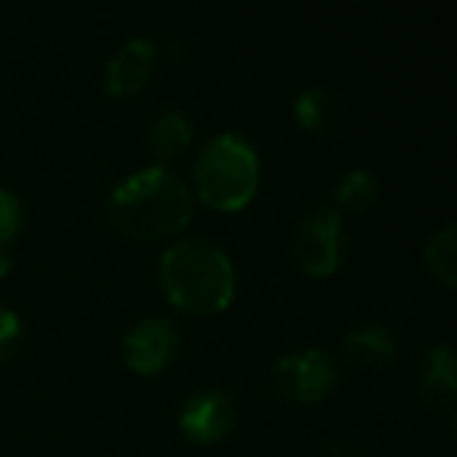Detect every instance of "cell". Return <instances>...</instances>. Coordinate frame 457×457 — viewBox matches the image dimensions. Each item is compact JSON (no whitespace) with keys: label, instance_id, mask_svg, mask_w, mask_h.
I'll return each instance as SVG.
<instances>
[{"label":"cell","instance_id":"cell-2","mask_svg":"<svg viewBox=\"0 0 457 457\" xmlns=\"http://www.w3.org/2000/svg\"><path fill=\"white\" fill-rule=\"evenodd\" d=\"M160 288L188 313H216L232 304L238 273L226 248L204 236H185L166 245L157 263Z\"/></svg>","mask_w":457,"mask_h":457},{"label":"cell","instance_id":"cell-4","mask_svg":"<svg viewBox=\"0 0 457 457\" xmlns=\"http://www.w3.org/2000/svg\"><path fill=\"white\" fill-rule=\"evenodd\" d=\"M348 232L332 204H317L301 216L295 228V257L307 276H332L345 261Z\"/></svg>","mask_w":457,"mask_h":457},{"label":"cell","instance_id":"cell-3","mask_svg":"<svg viewBox=\"0 0 457 457\" xmlns=\"http://www.w3.org/2000/svg\"><path fill=\"white\" fill-rule=\"evenodd\" d=\"M195 188L216 210H242L261 185V157L242 132H216L195 157Z\"/></svg>","mask_w":457,"mask_h":457},{"label":"cell","instance_id":"cell-5","mask_svg":"<svg viewBox=\"0 0 457 457\" xmlns=\"http://www.w3.org/2000/svg\"><path fill=\"white\" fill-rule=\"evenodd\" d=\"M270 379H273L276 395L298 401V404H313L336 388L338 370L329 351L311 345V348H298L276 357Z\"/></svg>","mask_w":457,"mask_h":457},{"label":"cell","instance_id":"cell-16","mask_svg":"<svg viewBox=\"0 0 457 457\" xmlns=\"http://www.w3.org/2000/svg\"><path fill=\"white\" fill-rule=\"evenodd\" d=\"M22 342V320L16 311L0 307V357H10Z\"/></svg>","mask_w":457,"mask_h":457},{"label":"cell","instance_id":"cell-8","mask_svg":"<svg viewBox=\"0 0 457 457\" xmlns=\"http://www.w3.org/2000/svg\"><path fill=\"white\" fill-rule=\"evenodd\" d=\"M154 63H157V47L145 35H132L113 51V57L107 60V70H104V88L110 95H135L141 85L147 82Z\"/></svg>","mask_w":457,"mask_h":457},{"label":"cell","instance_id":"cell-7","mask_svg":"<svg viewBox=\"0 0 457 457\" xmlns=\"http://www.w3.org/2000/svg\"><path fill=\"white\" fill-rule=\"evenodd\" d=\"M238 420L236 398L222 388H197L185 398L182 411H179V429L191 438V442H220L222 436L232 432Z\"/></svg>","mask_w":457,"mask_h":457},{"label":"cell","instance_id":"cell-6","mask_svg":"<svg viewBox=\"0 0 457 457\" xmlns=\"http://www.w3.org/2000/svg\"><path fill=\"white\" fill-rule=\"evenodd\" d=\"M182 338L172 320L166 317H141L132 329L122 336V357L135 373H160L176 361Z\"/></svg>","mask_w":457,"mask_h":457},{"label":"cell","instance_id":"cell-9","mask_svg":"<svg viewBox=\"0 0 457 457\" xmlns=\"http://www.w3.org/2000/svg\"><path fill=\"white\" fill-rule=\"evenodd\" d=\"M292 113L301 129L317 135H336L345 126V104L326 85H311L295 95Z\"/></svg>","mask_w":457,"mask_h":457},{"label":"cell","instance_id":"cell-14","mask_svg":"<svg viewBox=\"0 0 457 457\" xmlns=\"http://www.w3.org/2000/svg\"><path fill=\"white\" fill-rule=\"evenodd\" d=\"M379 195V179L367 166H351L338 176L336 182V210H367Z\"/></svg>","mask_w":457,"mask_h":457},{"label":"cell","instance_id":"cell-11","mask_svg":"<svg viewBox=\"0 0 457 457\" xmlns=\"http://www.w3.org/2000/svg\"><path fill=\"white\" fill-rule=\"evenodd\" d=\"M420 388L436 407H451L457 395V361L448 342L432 345L420 363Z\"/></svg>","mask_w":457,"mask_h":457},{"label":"cell","instance_id":"cell-12","mask_svg":"<svg viewBox=\"0 0 457 457\" xmlns=\"http://www.w3.org/2000/svg\"><path fill=\"white\" fill-rule=\"evenodd\" d=\"M191 138H195V126H191L188 113L176 107H166L163 113L154 116V122L147 126V147L157 157V163L179 157L182 151H188Z\"/></svg>","mask_w":457,"mask_h":457},{"label":"cell","instance_id":"cell-1","mask_svg":"<svg viewBox=\"0 0 457 457\" xmlns=\"http://www.w3.org/2000/svg\"><path fill=\"white\" fill-rule=\"evenodd\" d=\"M191 188L163 163L141 166L113 185L107 195V216L132 238L172 236L191 220Z\"/></svg>","mask_w":457,"mask_h":457},{"label":"cell","instance_id":"cell-10","mask_svg":"<svg viewBox=\"0 0 457 457\" xmlns=\"http://www.w3.org/2000/svg\"><path fill=\"white\" fill-rule=\"evenodd\" d=\"M395 351H398L395 332L386 323H376V320L351 326L342 338V354L357 367H382V363L392 361Z\"/></svg>","mask_w":457,"mask_h":457},{"label":"cell","instance_id":"cell-13","mask_svg":"<svg viewBox=\"0 0 457 457\" xmlns=\"http://www.w3.org/2000/svg\"><path fill=\"white\" fill-rule=\"evenodd\" d=\"M423 261H426V270H429L442 286H454V270H457V228H454V222H442V226L426 238Z\"/></svg>","mask_w":457,"mask_h":457},{"label":"cell","instance_id":"cell-15","mask_svg":"<svg viewBox=\"0 0 457 457\" xmlns=\"http://www.w3.org/2000/svg\"><path fill=\"white\" fill-rule=\"evenodd\" d=\"M22 220H26V210H22V201L13 188H4L0 185V254L10 248L16 236H20Z\"/></svg>","mask_w":457,"mask_h":457}]
</instances>
